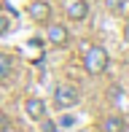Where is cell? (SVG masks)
<instances>
[{
    "label": "cell",
    "instance_id": "cell-1",
    "mask_svg": "<svg viewBox=\"0 0 129 132\" xmlns=\"http://www.w3.org/2000/svg\"><path fill=\"white\" fill-rule=\"evenodd\" d=\"M84 68H86V73H91V76L105 73V68H108V51H105L102 46H89L86 54H84Z\"/></svg>",
    "mask_w": 129,
    "mask_h": 132
},
{
    "label": "cell",
    "instance_id": "cell-2",
    "mask_svg": "<svg viewBox=\"0 0 129 132\" xmlns=\"http://www.w3.org/2000/svg\"><path fill=\"white\" fill-rule=\"evenodd\" d=\"M54 103L57 108H73V105H78L81 103V94H78V89L73 86V84H59L57 86V92H54Z\"/></svg>",
    "mask_w": 129,
    "mask_h": 132
},
{
    "label": "cell",
    "instance_id": "cell-3",
    "mask_svg": "<svg viewBox=\"0 0 129 132\" xmlns=\"http://www.w3.org/2000/svg\"><path fill=\"white\" fill-rule=\"evenodd\" d=\"M46 38H49V43L54 46H64L70 40V32L64 24H49V32H46Z\"/></svg>",
    "mask_w": 129,
    "mask_h": 132
},
{
    "label": "cell",
    "instance_id": "cell-4",
    "mask_svg": "<svg viewBox=\"0 0 129 132\" xmlns=\"http://www.w3.org/2000/svg\"><path fill=\"white\" fill-rule=\"evenodd\" d=\"M86 14H89V3L86 0H70L67 3V16L73 22H84Z\"/></svg>",
    "mask_w": 129,
    "mask_h": 132
},
{
    "label": "cell",
    "instance_id": "cell-5",
    "mask_svg": "<svg viewBox=\"0 0 129 132\" xmlns=\"http://www.w3.org/2000/svg\"><path fill=\"white\" fill-rule=\"evenodd\" d=\"M30 16L35 22H43V19H49L51 16V5L46 3V0H35V3L30 5Z\"/></svg>",
    "mask_w": 129,
    "mask_h": 132
},
{
    "label": "cell",
    "instance_id": "cell-6",
    "mask_svg": "<svg viewBox=\"0 0 129 132\" xmlns=\"http://www.w3.org/2000/svg\"><path fill=\"white\" fill-rule=\"evenodd\" d=\"M24 108H27V116H30V119H43L46 116V103L40 97H30Z\"/></svg>",
    "mask_w": 129,
    "mask_h": 132
},
{
    "label": "cell",
    "instance_id": "cell-7",
    "mask_svg": "<svg viewBox=\"0 0 129 132\" xmlns=\"http://www.w3.org/2000/svg\"><path fill=\"white\" fill-rule=\"evenodd\" d=\"M102 132H126V121L121 116H108L102 121Z\"/></svg>",
    "mask_w": 129,
    "mask_h": 132
},
{
    "label": "cell",
    "instance_id": "cell-8",
    "mask_svg": "<svg viewBox=\"0 0 129 132\" xmlns=\"http://www.w3.org/2000/svg\"><path fill=\"white\" fill-rule=\"evenodd\" d=\"M11 76V57L8 54H0V81H5Z\"/></svg>",
    "mask_w": 129,
    "mask_h": 132
},
{
    "label": "cell",
    "instance_id": "cell-9",
    "mask_svg": "<svg viewBox=\"0 0 129 132\" xmlns=\"http://www.w3.org/2000/svg\"><path fill=\"white\" fill-rule=\"evenodd\" d=\"M105 5H108L110 11H118L121 8V0H105Z\"/></svg>",
    "mask_w": 129,
    "mask_h": 132
},
{
    "label": "cell",
    "instance_id": "cell-10",
    "mask_svg": "<svg viewBox=\"0 0 129 132\" xmlns=\"http://www.w3.org/2000/svg\"><path fill=\"white\" fill-rule=\"evenodd\" d=\"M5 32H8V19L0 16V35H5Z\"/></svg>",
    "mask_w": 129,
    "mask_h": 132
},
{
    "label": "cell",
    "instance_id": "cell-11",
    "mask_svg": "<svg viewBox=\"0 0 129 132\" xmlns=\"http://www.w3.org/2000/svg\"><path fill=\"white\" fill-rule=\"evenodd\" d=\"M59 124H62V127H73V124H75V119H73V116H64Z\"/></svg>",
    "mask_w": 129,
    "mask_h": 132
},
{
    "label": "cell",
    "instance_id": "cell-12",
    "mask_svg": "<svg viewBox=\"0 0 129 132\" xmlns=\"http://www.w3.org/2000/svg\"><path fill=\"white\" fill-rule=\"evenodd\" d=\"M43 132H57V124L54 121H46L43 124Z\"/></svg>",
    "mask_w": 129,
    "mask_h": 132
}]
</instances>
